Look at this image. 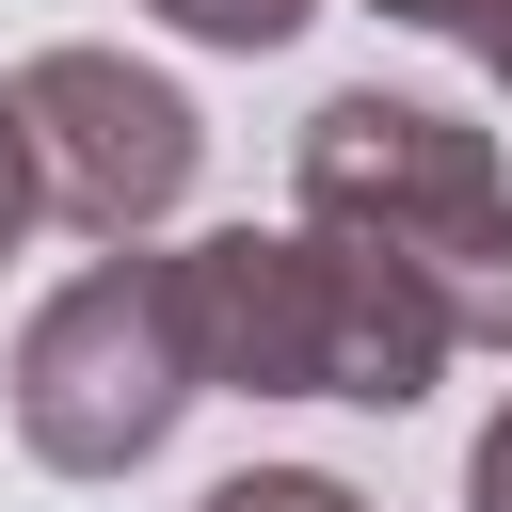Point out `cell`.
<instances>
[{"label":"cell","instance_id":"obj_8","mask_svg":"<svg viewBox=\"0 0 512 512\" xmlns=\"http://www.w3.org/2000/svg\"><path fill=\"white\" fill-rule=\"evenodd\" d=\"M464 512H512V400H496V432L464 448Z\"/></svg>","mask_w":512,"mask_h":512},{"label":"cell","instance_id":"obj_6","mask_svg":"<svg viewBox=\"0 0 512 512\" xmlns=\"http://www.w3.org/2000/svg\"><path fill=\"white\" fill-rule=\"evenodd\" d=\"M192 512H368L336 464H240V480H208Z\"/></svg>","mask_w":512,"mask_h":512},{"label":"cell","instance_id":"obj_9","mask_svg":"<svg viewBox=\"0 0 512 512\" xmlns=\"http://www.w3.org/2000/svg\"><path fill=\"white\" fill-rule=\"evenodd\" d=\"M16 224H32V160H16V112H0V256H16Z\"/></svg>","mask_w":512,"mask_h":512},{"label":"cell","instance_id":"obj_2","mask_svg":"<svg viewBox=\"0 0 512 512\" xmlns=\"http://www.w3.org/2000/svg\"><path fill=\"white\" fill-rule=\"evenodd\" d=\"M288 224L368 240V256L448 320V352H512V176H496V128L352 80V96H320L304 144H288Z\"/></svg>","mask_w":512,"mask_h":512},{"label":"cell","instance_id":"obj_4","mask_svg":"<svg viewBox=\"0 0 512 512\" xmlns=\"http://www.w3.org/2000/svg\"><path fill=\"white\" fill-rule=\"evenodd\" d=\"M0 112H16V160H32V208H64L80 240H144L208 176V112L128 48H32L0 80Z\"/></svg>","mask_w":512,"mask_h":512},{"label":"cell","instance_id":"obj_7","mask_svg":"<svg viewBox=\"0 0 512 512\" xmlns=\"http://www.w3.org/2000/svg\"><path fill=\"white\" fill-rule=\"evenodd\" d=\"M384 16H400V32H448L480 80H512V0H384Z\"/></svg>","mask_w":512,"mask_h":512},{"label":"cell","instance_id":"obj_5","mask_svg":"<svg viewBox=\"0 0 512 512\" xmlns=\"http://www.w3.org/2000/svg\"><path fill=\"white\" fill-rule=\"evenodd\" d=\"M160 32H192V48H288L320 0H144Z\"/></svg>","mask_w":512,"mask_h":512},{"label":"cell","instance_id":"obj_3","mask_svg":"<svg viewBox=\"0 0 512 512\" xmlns=\"http://www.w3.org/2000/svg\"><path fill=\"white\" fill-rule=\"evenodd\" d=\"M192 304H176V256H96L80 288L32 304L16 336V448L48 480H128L176 416H192Z\"/></svg>","mask_w":512,"mask_h":512},{"label":"cell","instance_id":"obj_1","mask_svg":"<svg viewBox=\"0 0 512 512\" xmlns=\"http://www.w3.org/2000/svg\"><path fill=\"white\" fill-rule=\"evenodd\" d=\"M192 304V384L208 400H352V416H416L448 368V320L336 224H224L176 256Z\"/></svg>","mask_w":512,"mask_h":512}]
</instances>
